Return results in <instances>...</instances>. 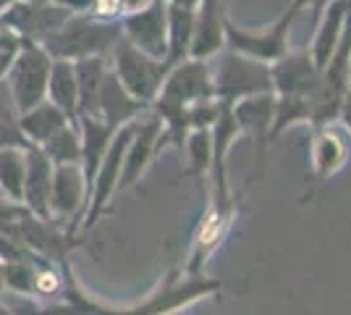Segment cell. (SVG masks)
<instances>
[{"mask_svg":"<svg viewBox=\"0 0 351 315\" xmlns=\"http://www.w3.org/2000/svg\"><path fill=\"white\" fill-rule=\"evenodd\" d=\"M118 43L116 21H100L87 14H71L58 30H53L40 45L50 58L79 60L89 56H108Z\"/></svg>","mask_w":351,"mask_h":315,"instance_id":"cell-1","label":"cell"},{"mask_svg":"<svg viewBox=\"0 0 351 315\" xmlns=\"http://www.w3.org/2000/svg\"><path fill=\"white\" fill-rule=\"evenodd\" d=\"M50 66H53V58L40 43H32V40L19 43L14 58L5 69V76H3L19 113L29 110L47 97Z\"/></svg>","mask_w":351,"mask_h":315,"instance_id":"cell-2","label":"cell"},{"mask_svg":"<svg viewBox=\"0 0 351 315\" xmlns=\"http://www.w3.org/2000/svg\"><path fill=\"white\" fill-rule=\"evenodd\" d=\"M71 8L58 0H14L0 14V27L11 30L19 40L43 43L50 32L71 19Z\"/></svg>","mask_w":351,"mask_h":315,"instance_id":"cell-3","label":"cell"},{"mask_svg":"<svg viewBox=\"0 0 351 315\" xmlns=\"http://www.w3.org/2000/svg\"><path fill=\"white\" fill-rule=\"evenodd\" d=\"M89 184L82 163H60L53 171V189H50V215L58 226L73 234L79 226V210L87 205Z\"/></svg>","mask_w":351,"mask_h":315,"instance_id":"cell-4","label":"cell"},{"mask_svg":"<svg viewBox=\"0 0 351 315\" xmlns=\"http://www.w3.org/2000/svg\"><path fill=\"white\" fill-rule=\"evenodd\" d=\"M113 60H116L118 82L129 90V95H134L136 100H149L158 84L162 79V69L155 63L152 56H147L145 50L134 47L132 43H121L118 40L113 47Z\"/></svg>","mask_w":351,"mask_h":315,"instance_id":"cell-5","label":"cell"},{"mask_svg":"<svg viewBox=\"0 0 351 315\" xmlns=\"http://www.w3.org/2000/svg\"><path fill=\"white\" fill-rule=\"evenodd\" d=\"M53 171L56 163L43 152V148H27V179L21 192V205L43 221H53L50 215V189H53Z\"/></svg>","mask_w":351,"mask_h":315,"instance_id":"cell-6","label":"cell"},{"mask_svg":"<svg viewBox=\"0 0 351 315\" xmlns=\"http://www.w3.org/2000/svg\"><path fill=\"white\" fill-rule=\"evenodd\" d=\"M126 37L134 47L145 50L152 58H162L168 53V30H165V11L160 0H152L147 8L126 16Z\"/></svg>","mask_w":351,"mask_h":315,"instance_id":"cell-7","label":"cell"},{"mask_svg":"<svg viewBox=\"0 0 351 315\" xmlns=\"http://www.w3.org/2000/svg\"><path fill=\"white\" fill-rule=\"evenodd\" d=\"M76 66V84H79V116H100V90H103L105 74V56H89V58L73 60Z\"/></svg>","mask_w":351,"mask_h":315,"instance_id":"cell-8","label":"cell"},{"mask_svg":"<svg viewBox=\"0 0 351 315\" xmlns=\"http://www.w3.org/2000/svg\"><path fill=\"white\" fill-rule=\"evenodd\" d=\"M69 121H73V119H69L58 105H53L47 97H45L43 103L34 105V108H29V110L19 113V126H21V132L29 139V145H37V148L43 145L45 139H50L58 129H63Z\"/></svg>","mask_w":351,"mask_h":315,"instance_id":"cell-9","label":"cell"},{"mask_svg":"<svg viewBox=\"0 0 351 315\" xmlns=\"http://www.w3.org/2000/svg\"><path fill=\"white\" fill-rule=\"evenodd\" d=\"M47 100L53 105H58L69 119L76 121V110H79V84H76V66H73V60L53 58L50 79H47Z\"/></svg>","mask_w":351,"mask_h":315,"instance_id":"cell-10","label":"cell"},{"mask_svg":"<svg viewBox=\"0 0 351 315\" xmlns=\"http://www.w3.org/2000/svg\"><path fill=\"white\" fill-rule=\"evenodd\" d=\"M136 108V97L118 82L116 74H105L103 90H100V119H105L113 129H118L121 121L132 116Z\"/></svg>","mask_w":351,"mask_h":315,"instance_id":"cell-11","label":"cell"},{"mask_svg":"<svg viewBox=\"0 0 351 315\" xmlns=\"http://www.w3.org/2000/svg\"><path fill=\"white\" fill-rule=\"evenodd\" d=\"M24 179H27V148L0 150V192L21 202Z\"/></svg>","mask_w":351,"mask_h":315,"instance_id":"cell-12","label":"cell"},{"mask_svg":"<svg viewBox=\"0 0 351 315\" xmlns=\"http://www.w3.org/2000/svg\"><path fill=\"white\" fill-rule=\"evenodd\" d=\"M43 152L53 161L56 165L60 163H82V132L79 124L69 121L63 129H58L50 139H45Z\"/></svg>","mask_w":351,"mask_h":315,"instance_id":"cell-13","label":"cell"},{"mask_svg":"<svg viewBox=\"0 0 351 315\" xmlns=\"http://www.w3.org/2000/svg\"><path fill=\"white\" fill-rule=\"evenodd\" d=\"M5 148H29V139L21 132L19 119L0 121V150H5Z\"/></svg>","mask_w":351,"mask_h":315,"instance_id":"cell-14","label":"cell"},{"mask_svg":"<svg viewBox=\"0 0 351 315\" xmlns=\"http://www.w3.org/2000/svg\"><path fill=\"white\" fill-rule=\"evenodd\" d=\"M19 119V108H16L11 92L5 87V82L0 79V121H16Z\"/></svg>","mask_w":351,"mask_h":315,"instance_id":"cell-15","label":"cell"},{"mask_svg":"<svg viewBox=\"0 0 351 315\" xmlns=\"http://www.w3.org/2000/svg\"><path fill=\"white\" fill-rule=\"evenodd\" d=\"M11 3H14V0H0V14H3V11H5Z\"/></svg>","mask_w":351,"mask_h":315,"instance_id":"cell-16","label":"cell"},{"mask_svg":"<svg viewBox=\"0 0 351 315\" xmlns=\"http://www.w3.org/2000/svg\"><path fill=\"white\" fill-rule=\"evenodd\" d=\"M0 292H3V260H0Z\"/></svg>","mask_w":351,"mask_h":315,"instance_id":"cell-17","label":"cell"},{"mask_svg":"<svg viewBox=\"0 0 351 315\" xmlns=\"http://www.w3.org/2000/svg\"><path fill=\"white\" fill-rule=\"evenodd\" d=\"M0 195H3V192H0Z\"/></svg>","mask_w":351,"mask_h":315,"instance_id":"cell-18","label":"cell"}]
</instances>
